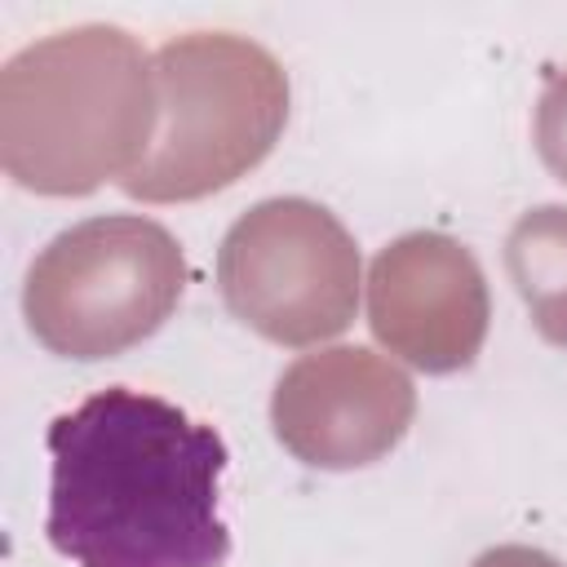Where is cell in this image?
<instances>
[{"instance_id": "obj_1", "label": "cell", "mask_w": 567, "mask_h": 567, "mask_svg": "<svg viewBox=\"0 0 567 567\" xmlns=\"http://www.w3.org/2000/svg\"><path fill=\"white\" fill-rule=\"evenodd\" d=\"M226 443L177 403L111 385L49 425V545L75 567H226Z\"/></svg>"}]
</instances>
